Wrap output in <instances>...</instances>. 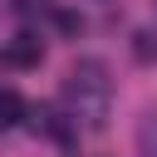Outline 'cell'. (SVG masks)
<instances>
[{
    "label": "cell",
    "instance_id": "3",
    "mask_svg": "<svg viewBox=\"0 0 157 157\" xmlns=\"http://www.w3.org/2000/svg\"><path fill=\"white\" fill-rule=\"evenodd\" d=\"M25 123V98H20V88H5L0 93V128H20Z\"/></svg>",
    "mask_w": 157,
    "mask_h": 157
},
{
    "label": "cell",
    "instance_id": "4",
    "mask_svg": "<svg viewBox=\"0 0 157 157\" xmlns=\"http://www.w3.org/2000/svg\"><path fill=\"white\" fill-rule=\"evenodd\" d=\"M137 152L142 157H157V113H147L137 123Z\"/></svg>",
    "mask_w": 157,
    "mask_h": 157
},
{
    "label": "cell",
    "instance_id": "1",
    "mask_svg": "<svg viewBox=\"0 0 157 157\" xmlns=\"http://www.w3.org/2000/svg\"><path fill=\"white\" fill-rule=\"evenodd\" d=\"M59 103H64V113H69L78 128H88V132L108 128V108H113V78H108L103 59H78V64L64 74Z\"/></svg>",
    "mask_w": 157,
    "mask_h": 157
},
{
    "label": "cell",
    "instance_id": "2",
    "mask_svg": "<svg viewBox=\"0 0 157 157\" xmlns=\"http://www.w3.org/2000/svg\"><path fill=\"white\" fill-rule=\"evenodd\" d=\"M39 59H44V44H39L34 34H15V39L5 44V64H10V69H34Z\"/></svg>",
    "mask_w": 157,
    "mask_h": 157
},
{
    "label": "cell",
    "instance_id": "5",
    "mask_svg": "<svg viewBox=\"0 0 157 157\" xmlns=\"http://www.w3.org/2000/svg\"><path fill=\"white\" fill-rule=\"evenodd\" d=\"M137 59H157V39L152 34H137Z\"/></svg>",
    "mask_w": 157,
    "mask_h": 157
}]
</instances>
